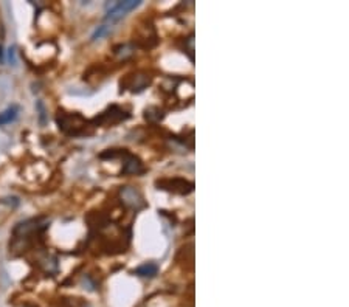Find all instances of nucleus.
Segmentation results:
<instances>
[{
	"label": "nucleus",
	"mask_w": 349,
	"mask_h": 307,
	"mask_svg": "<svg viewBox=\"0 0 349 307\" xmlns=\"http://www.w3.org/2000/svg\"><path fill=\"white\" fill-rule=\"evenodd\" d=\"M56 123L64 134L70 137L90 135L93 132L89 120H85L81 113H76V112L59 111L56 115Z\"/></svg>",
	"instance_id": "1"
},
{
	"label": "nucleus",
	"mask_w": 349,
	"mask_h": 307,
	"mask_svg": "<svg viewBox=\"0 0 349 307\" xmlns=\"http://www.w3.org/2000/svg\"><path fill=\"white\" fill-rule=\"evenodd\" d=\"M151 81H152L151 73L144 72V70H137V72L128 73L126 76H123L120 81V92L129 90L132 93H140L144 90V88H148Z\"/></svg>",
	"instance_id": "2"
},
{
	"label": "nucleus",
	"mask_w": 349,
	"mask_h": 307,
	"mask_svg": "<svg viewBox=\"0 0 349 307\" xmlns=\"http://www.w3.org/2000/svg\"><path fill=\"white\" fill-rule=\"evenodd\" d=\"M155 186H157V190L177 195H188L194 191V183L183 177H163V179L155 180Z\"/></svg>",
	"instance_id": "3"
},
{
	"label": "nucleus",
	"mask_w": 349,
	"mask_h": 307,
	"mask_svg": "<svg viewBox=\"0 0 349 307\" xmlns=\"http://www.w3.org/2000/svg\"><path fill=\"white\" fill-rule=\"evenodd\" d=\"M129 116H131L129 112H126L123 107L110 106V107L106 109L103 113H100L98 116L93 118V124L101 126V127H107V126H113V124H118L121 121H126Z\"/></svg>",
	"instance_id": "4"
},
{
	"label": "nucleus",
	"mask_w": 349,
	"mask_h": 307,
	"mask_svg": "<svg viewBox=\"0 0 349 307\" xmlns=\"http://www.w3.org/2000/svg\"><path fill=\"white\" fill-rule=\"evenodd\" d=\"M141 5V0H126V2H112L106 5V21L116 22L128 13Z\"/></svg>",
	"instance_id": "5"
},
{
	"label": "nucleus",
	"mask_w": 349,
	"mask_h": 307,
	"mask_svg": "<svg viewBox=\"0 0 349 307\" xmlns=\"http://www.w3.org/2000/svg\"><path fill=\"white\" fill-rule=\"evenodd\" d=\"M120 195H121V202L134 211H140V210H143V208H146V202H144L141 193L138 190H135V188H132V186L121 188Z\"/></svg>",
	"instance_id": "6"
},
{
	"label": "nucleus",
	"mask_w": 349,
	"mask_h": 307,
	"mask_svg": "<svg viewBox=\"0 0 349 307\" xmlns=\"http://www.w3.org/2000/svg\"><path fill=\"white\" fill-rule=\"evenodd\" d=\"M157 34H155V29L154 27L149 24V25H144V27H140L137 29V34H135V41H134V45H137L140 48H144V50H149V48L157 45Z\"/></svg>",
	"instance_id": "7"
},
{
	"label": "nucleus",
	"mask_w": 349,
	"mask_h": 307,
	"mask_svg": "<svg viewBox=\"0 0 349 307\" xmlns=\"http://www.w3.org/2000/svg\"><path fill=\"white\" fill-rule=\"evenodd\" d=\"M143 172H144V166L138 157H135L132 154H128L124 157V165L121 169L123 175H138Z\"/></svg>",
	"instance_id": "8"
},
{
	"label": "nucleus",
	"mask_w": 349,
	"mask_h": 307,
	"mask_svg": "<svg viewBox=\"0 0 349 307\" xmlns=\"http://www.w3.org/2000/svg\"><path fill=\"white\" fill-rule=\"evenodd\" d=\"M159 273V265L154 262H146L134 270V275L141 276V278H154Z\"/></svg>",
	"instance_id": "9"
},
{
	"label": "nucleus",
	"mask_w": 349,
	"mask_h": 307,
	"mask_svg": "<svg viewBox=\"0 0 349 307\" xmlns=\"http://www.w3.org/2000/svg\"><path fill=\"white\" fill-rule=\"evenodd\" d=\"M135 52L134 44H120L113 48V55L120 59V61H126L128 57H131Z\"/></svg>",
	"instance_id": "10"
},
{
	"label": "nucleus",
	"mask_w": 349,
	"mask_h": 307,
	"mask_svg": "<svg viewBox=\"0 0 349 307\" xmlns=\"http://www.w3.org/2000/svg\"><path fill=\"white\" fill-rule=\"evenodd\" d=\"M17 115H19V106H16V104L9 106L8 109H5V111L0 113V126H5V124H9L11 121H14Z\"/></svg>",
	"instance_id": "11"
},
{
	"label": "nucleus",
	"mask_w": 349,
	"mask_h": 307,
	"mask_svg": "<svg viewBox=\"0 0 349 307\" xmlns=\"http://www.w3.org/2000/svg\"><path fill=\"white\" fill-rule=\"evenodd\" d=\"M163 116H164V113L160 111L159 107H149V109L144 111V118H146V120L151 121V123H159L160 120H163Z\"/></svg>",
	"instance_id": "12"
},
{
	"label": "nucleus",
	"mask_w": 349,
	"mask_h": 307,
	"mask_svg": "<svg viewBox=\"0 0 349 307\" xmlns=\"http://www.w3.org/2000/svg\"><path fill=\"white\" fill-rule=\"evenodd\" d=\"M129 152L126 149H106L104 152L100 154L101 160H106V158H110V160H115V158H124Z\"/></svg>",
	"instance_id": "13"
},
{
	"label": "nucleus",
	"mask_w": 349,
	"mask_h": 307,
	"mask_svg": "<svg viewBox=\"0 0 349 307\" xmlns=\"http://www.w3.org/2000/svg\"><path fill=\"white\" fill-rule=\"evenodd\" d=\"M109 31H110V27H109V25H101V27H98V29H96V31L92 34V41H98V39L104 37Z\"/></svg>",
	"instance_id": "14"
},
{
	"label": "nucleus",
	"mask_w": 349,
	"mask_h": 307,
	"mask_svg": "<svg viewBox=\"0 0 349 307\" xmlns=\"http://www.w3.org/2000/svg\"><path fill=\"white\" fill-rule=\"evenodd\" d=\"M37 111H39V121H41V124L44 126L45 124V107L41 101L37 103Z\"/></svg>",
	"instance_id": "15"
},
{
	"label": "nucleus",
	"mask_w": 349,
	"mask_h": 307,
	"mask_svg": "<svg viewBox=\"0 0 349 307\" xmlns=\"http://www.w3.org/2000/svg\"><path fill=\"white\" fill-rule=\"evenodd\" d=\"M0 62H3V48L0 45Z\"/></svg>",
	"instance_id": "16"
},
{
	"label": "nucleus",
	"mask_w": 349,
	"mask_h": 307,
	"mask_svg": "<svg viewBox=\"0 0 349 307\" xmlns=\"http://www.w3.org/2000/svg\"><path fill=\"white\" fill-rule=\"evenodd\" d=\"M25 307H33V306H25Z\"/></svg>",
	"instance_id": "17"
}]
</instances>
